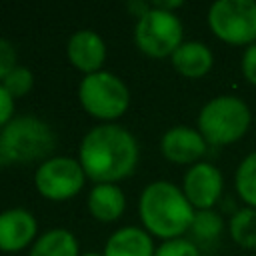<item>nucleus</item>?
<instances>
[{"label":"nucleus","instance_id":"1","mask_svg":"<svg viewBox=\"0 0 256 256\" xmlns=\"http://www.w3.org/2000/svg\"><path fill=\"white\" fill-rule=\"evenodd\" d=\"M138 162V142L120 124H100L88 130L80 144V164L96 184L130 176Z\"/></svg>","mask_w":256,"mask_h":256},{"label":"nucleus","instance_id":"2","mask_svg":"<svg viewBox=\"0 0 256 256\" xmlns=\"http://www.w3.org/2000/svg\"><path fill=\"white\" fill-rule=\"evenodd\" d=\"M138 212L146 230L166 240L180 238L186 230H190L196 214L186 194L176 184L166 180L150 182L142 190Z\"/></svg>","mask_w":256,"mask_h":256},{"label":"nucleus","instance_id":"3","mask_svg":"<svg viewBox=\"0 0 256 256\" xmlns=\"http://www.w3.org/2000/svg\"><path fill=\"white\" fill-rule=\"evenodd\" d=\"M54 148L56 136L52 128L36 116H16L0 130V158L4 162H44Z\"/></svg>","mask_w":256,"mask_h":256},{"label":"nucleus","instance_id":"4","mask_svg":"<svg viewBox=\"0 0 256 256\" xmlns=\"http://www.w3.org/2000/svg\"><path fill=\"white\" fill-rule=\"evenodd\" d=\"M250 126L248 104L232 94L208 100L198 114V132L208 144L226 146L240 140Z\"/></svg>","mask_w":256,"mask_h":256},{"label":"nucleus","instance_id":"5","mask_svg":"<svg viewBox=\"0 0 256 256\" xmlns=\"http://www.w3.org/2000/svg\"><path fill=\"white\" fill-rule=\"evenodd\" d=\"M78 96L86 112L104 120L122 116L130 104L128 86L106 70L86 74L78 86Z\"/></svg>","mask_w":256,"mask_h":256},{"label":"nucleus","instance_id":"6","mask_svg":"<svg viewBox=\"0 0 256 256\" xmlns=\"http://www.w3.org/2000/svg\"><path fill=\"white\" fill-rule=\"evenodd\" d=\"M208 26L228 44L250 46L256 42V2L216 0L208 10Z\"/></svg>","mask_w":256,"mask_h":256},{"label":"nucleus","instance_id":"7","mask_svg":"<svg viewBox=\"0 0 256 256\" xmlns=\"http://www.w3.org/2000/svg\"><path fill=\"white\" fill-rule=\"evenodd\" d=\"M182 22L174 12L150 6L136 22L134 40L144 54L162 58L172 56L182 44Z\"/></svg>","mask_w":256,"mask_h":256},{"label":"nucleus","instance_id":"8","mask_svg":"<svg viewBox=\"0 0 256 256\" xmlns=\"http://www.w3.org/2000/svg\"><path fill=\"white\" fill-rule=\"evenodd\" d=\"M86 172L80 164V160H74L70 156H52L36 168L34 184L38 192L52 200H64L72 198L80 192L84 186Z\"/></svg>","mask_w":256,"mask_h":256},{"label":"nucleus","instance_id":"9","mask_svg":"<svg viewBox=\"0 0 256 256\" xmlns=\"http://www.w3.org/2000/svg\"><path fill=\"white\" fill-rule=\"evenodd\" d=\"M224 188L222 172L210 162H196L184 176V188L188 202L198 210H210Z\"/></svg>","mask_w":256,"mask_h":256},{"label":"nucleus","instance_id":"10","mask_svg":"<svg viewBox=\"0 0 256 256\" xmlns=\"http://www.w3.org/2000/svg\"><path fill=\"white\" fill-rule=\"evenodd\" d=\"M208 142L190 126H172L160 140V150L166 160L176 164H196L206 154Z\"/></svg>","mask_w":256,"mask_h":256},{"label":"nucleus","instance_id":"11","mask_svg":"<svg viewBox=\"0 0 256 256\" xmlns=\"http://www.w3.org/2000/svg\"><path fill=\"white\" fill-rule=\"evenodd\" d=\"M36 236V218L26 208L0 212V250L12 252L28 246Z\"/></svg>","mask_w":256,"mask_h":256},{"label":"nucleus","instance_id":"12","mask_svg":"<svg viewBox=\"0 0 256 256\" xmlns=\"http://www.w3.org/2000/svg\"><path fill=\"white\" fill-rule=\"evenodd\" d=\"M66 52H68L70 62L86 74L98 72V68L102 66V62L106 58L104 40L100 38V34H96L90 28H82V30L74 32L68 40Z\"/></svg>","mask_w":256,"mask_h":256},{"label":"nucleus","instance_id":"13","mask_svg":"<svg viewBox=\"0 0 256 256\" xmlns=\"http://www.w3.org/2000/svg\"><path fill=\"white\" fill-rule=\"evenodd\" d=\"M104 256H154V244L148 232L138 226H124L110 234Z\"/></svg>","mask_w":256,"mask_h":256},{"label":"nucleus","instance_id":"14","mask_svg":"<svg viewBox=\"0 0 256 256\" xmlns=\"http://www.w3.org/2000/svg\"><path fill=\"white\" fill-rule=\"evenodd\" d=\"M212 62H214L212 50L206 44L196 42V40L182 42L174 50V54H172L174 68L180 74L188 76V78H200V76H204L212 68Z\"/></svg>","mask_w":256,"mask_h":256},{"label":"nucleus","instance_id":"15","mask_svg":"<svg viewBox=\"0 0 256 256\" xmlns=\"http://www.w3.org/2000/svg\"><path fill=\"white\" fill-rule=\"evenodd\" d=\"M124 206H126L124 192L114 182L96 184L88 194V210L94 218L102 222L116 220L124 212Z\"/></svg>","mask_w":256,"mask_h":256},{"label":"nucleus","instance_id":"16","mask_svg":"<svg viewBox=\"0 0 256 256\" xmlns=\"http://www.w3.org/2000/svg\"><path fill=\"white\" fill-rule=\"evenodd\" d=\"M30 256H78V242L70 230L54 228L34 240Z\"/></svg>","mask_w":256,"mask_h":256},{"label":"nucleus","instance_id":"17","mask_svg":"<svg viewBox=\"0 0 256 256\" xmlns=\"http://www.w3.org/2000/svg\"><path fill=\"white\" fill-rule=\"evenodd\" d=\"M232 240L242 248H256V208H240L228 222Z\"/></svg>","mask_w":256,"mask_h":256},{"label":"nucleus","instance_id":"18","mask_svg":"<svg viewBox=\"0 0 256 256\" xmlns=\"http://www.w3.org/2000/svg\"><path fill=\"white\" fill-rule=\"evenodd\" d=\"M236 192L246 202L248 208H256V152L242 158L236 168Z\"/></svg>","mask_w":256,"mask_h":256},{"label":"nucleus","instance_id":"19","mask_svg":"<svg viewBox=\"0 0 256 256\" xmlns=\"http://www.w3.org/2000/svg\"><path fill=\"white\" fill-rule=\"evenodd\" d=\"M222 228H224V222H222L220 214H216L214 210H198L194 214V220H192V226H190L194 238L204 240V242L218 238Z\"/></svg>","mask_w":256,"mask_h":256},{"label":"nucleus","instance_id":"20","mask_svg":"<svg viewBox=\"0 0 256 256\" xmlns=\"http://www.w3.org/2000/svg\"><path fill=\"white\" fill-rule=\"evenodd\" d=\"M34 84V76L32 72L26 68V66H16L4 80H2V86L10 92L12 98H18V96H24Z\"/></svg>","mask_w":256,"mask_h":256},{"label":"nucleus","instance_id":"21","mask_svg":"<svg viewBox=\"0 0 256 256\" xmlns=\"http://www.w3.org/2000/svg\"><path fill=\"white\" fill-rule=\"evenodd\" d=\"M154 256H200L198 246L188 238H172L164 240L156 250Z\"/></svg>","mask_w":256,"mask_h":256},{"label":"nucleus","instance_id":"22","mask_svg":"<svg viewBox=\"0 0 256 256\" xmlns=\"http://www.w3.org/2000/svg\"><path fill=\"white\" fill-rule=\"evenodd\" d=\"M16 48L10 40L0 38V80H4L16 68Z\"/></svg>","mask_w":256,"mask_h":256},{"label":"nucleus","instance_id":"23","mask_svg":"<svg viewBox=\"0 0 256 256\" xmlns=\"http://www.w3.org/2000/svg\"><path fill=\"white\" fill-rule=\"evenodd\" d=\"M242 74H244L246 82L256 86V42L246 46V50L242 54Z\"/></svg>","mask_w":256,"mask_h":256},{"label":"nucleus","instance_id":"24","mask_svg":"<svg viewBox=\"0 0 256 256\" xmlns=\"http://www.w3.org/2000/svg\"><path fill=\"white\" fill-rule=\"evenodd\" d=\"M12 112H14V98L0 82V128H4L12 120Z\"/></svg>","mask_w":256,"mask_h":256},{"label":"nucleus","instance_id":"25","mask_svg":"<svg viewBox=\"0 0 256 256\" xmlns=\"http://www.w3.org/2000/svg\"><path fill=\"white\" fill-rule=\"evenodd\" d=\"M80 256H104V254H98V252H84V254H80Z\"/></svg>","mask_w":256,"mask_h":256}]
</instances>
